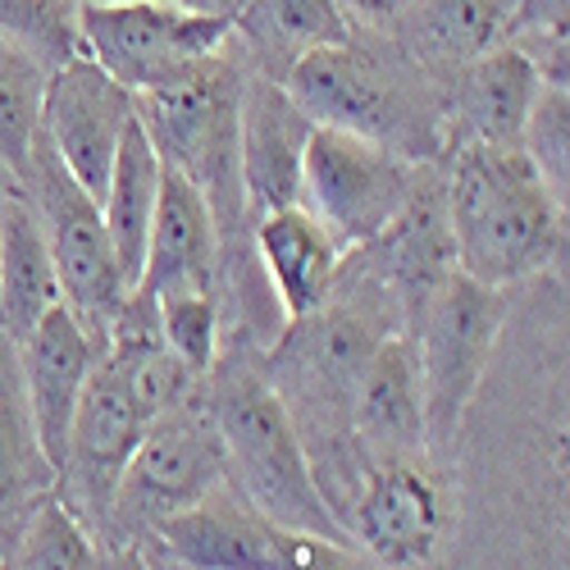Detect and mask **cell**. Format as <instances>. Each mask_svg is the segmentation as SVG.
I'll list each match as a JSON object with an SVG mask.
<instances>
[{"label": "cell", "mask_w": 570, "mask_h": 570, "mask_svg": "<svg viewBox=\"0 0 570 570\" xmlns=\"http://www.w3.org/2000/svg\"><path fill=\"white\" fill-rule=\"evenodd\" d=\"M228 37L243 51L252 73L283 82V73L302 56L320 51V46L347 41L352 28L334 0H247L233 14Z\"/></svg>", "instance_id": "cell-21"}, {"label": "cell", "mask_w": 570, "mask_h": 570, "mask_svg": "<svg viewBox=\"0 0 570 570\" xmlns=\"http://www.w3.org/2000/svg\"><path fill=\"white\" fill-rule=\"evenodd\" d=\"M137 119L132 91L115 82L91 56H73L51 69L41 101V137L65 160V169L101 202L124 128Z\"/></svg>", "instance_id": "cell-12"}, {"label": "cell", "mask_w": 570, "mask_h": 570, "mask_svg": "<svg viewBox=\"0 0 570 570\" xmlns=\"http://www.w3.org/2000/svg\"><path fill=\"white\" fill-rule=\"evenodd\" d=\"M178 6L197 10V14H210V19H228V23H233V14L243 10L247 0H178Z\"/></svg>", "instance_id": "cell-32"}, {"label": "cell", "mask_w": 570, "mask_h": 570, "mask_svg": "<svg viewBox=\"0 0 570 570\" xmlns=\"http://www.w3.org/2000/svg\"><path fill=\"white\" fill-rule=\"evenodd\" d=\"M202 402L215 420L228 456V484L278 525L343 539V520L324 502L297 420L265 374V352L219 343L215 370L202 379Z\"/></svg>", "instance_id": "cell-3"}, {"label": "cell", "mask_w": 570, "mask_h": 570, "mask_svg": "<svg viewBox=\"0 0 570 570\" xmlns=\"http://www.w3.org/2000/svg\"><path fill=\"white\" fill-rule=\"evenodd\" d=\"M160 156L151 147L147 128L137 119L124 128L119 156L110 169V183L101 193V215H106V233L124 274V288L132 293L141 278V261H147V237H151V219H156V202H160Z\"/></svg>", "instance_id": "cell-23"}, {"label": "cell", "mask_w": 570, "mask_h": 570, "mask_svg": "<svg viewBox=\"0 0 570 570\" xmlns=\"http://www.w3.org/2000/svg\"><path fill=\"white\" fill-rule=\"evenodd\" d=\"M352 443L361 461L430 452L424 448V411H420V370L411 334H389L370 347L352 384Z\"/></svg>", "instance_id": "cell-16"}, {"label": "cell", "mask_w": 570, "mask_h": 570, "mask_svg": "<svg viewBox=\"0 0 570 570\" xmlns=\"http://www.w3.org/2000/svg\"><path fill=\"white\" fill-rule=\"evenodd\" d=\"M415 178L420 165L393 156L379 141L315 124L302 156V206L334 233L343 252H356L402 215Z\"/></svg>", "instance_id": "cell-8"}, {"label": "cell", "mask_w": 570, "mask_h": 570, "mask_svg": "<svg viewBox=\"0 0 570 570\" xmlns=\"http://www.w3.org/2000/svg\"><path fill=\"white\" fill-rule=\"evenodd\" d=\"M347 543H356L379 570L430 566L456 525L452 461L434 452L365 461L356 489L338 507Z\"/></svg>", "instance_id": "cell-6"}, {"label": "cell", "mask_w": 570, "mask_h": 570, "mask_svg": "<svg viewBox=\"0 0 570 570\" xmlns=\"http://www.w3.org/2000/svg\"><path fill=\"white\" fill-rule=\"evenodd\" d=\"M311 124L361 132L411 165L443 156V78L402 56L384 32H352L283 73Z\"/></svg>", "instance_id": "cell-2"}, {"label": "cell", "mask_w": 570, "mask_h": 570, "mask_svg": "<svg viewBox=\"0 0 570 570\" xmlns=\"http://www.w3.org/2000/svg\"><path fill=\"white\" fill-rule=\"evenodd\" d=\"M110 548L51 489L0 552V570H106Z\"/></svg>", "instance_id": "cell-24"}, {"label": "cell", "mask_w": 570, "mask_h": 570, "mask_svg": "<svg viewBox=\"0 0 570 570\" xmlns=\"http://www.w3.org/2000/svg\"><path fill=\"white\" fill-rule=\"evenodd\" d=\"M56 465L46 461L23 402L19 347L0 334V552L23 525V515L56 489Z\"/></svg>", "instance_id": "cell-22"}, {"label": "cell", "mask_w": 570, "mask_h": 570, "mask_svg": "<svg viewBox=\"0 0 570 570\" xmlns=\"http://www.w3.org/2000/svg\"><path fill=\"white\" fill-rule=\"evenodd\" d=\"M352 32H389L411 0H334Z\"/></svg>", "instance_id": "cell-30"}, {"label": "cell", "mask_w": 570, "mask_h": 570, "mask_svg": "<svg viewBox=\"0 0 570 570\" xmlns=\"http://www.w3.org/2000/svg\"><path fill=\"white\" fill-rule=\"evenodd\" d=\"M507 320V293L484 288L452 269L439 288L424 297L411 320V347L420 370V411H424V448L452 461L470 402L480 397L498 334Z\"/></svg>", "instance_id": "cell-4"}, {"label": "cell", "mask_w": 570, "mask_h": 570, "mask_svg": "<svg viewBox=\"0 0 570 570\" xmlns=\"http://www.w3.org/2000/svg\"><path fill=\"white\" fill-rule=\"evenodd\" d=\"M311 128L315 124L288 97V87L247 69L243 110H237L247 224L269 210H283V206H302V156H306Z\"/></svg>", "instance_id": "cell-14"}, {"label": "cell", "mask_w": 570, "mask_h": 570, "mask_svg": "<svg viewBox=\"0 0 570 570\" xmlns=\"http://www.w3.org/2000/svg\"><path fill=\"white\" fill-rule=\"evenodd\" d=\"M215 261H219V233L202 187L165 165L147 261H141V278L128 297L151 302L169 288H215Z\"/></svg>", "instance_id": "cell-18"}, {"label": "cell", "mask_w": 570, "mask_h": 570, "mask_svg": "<svg viewBox=\"0 0 570 570\" xmlns=\"http://www.w3.org/2000/svg\"><path fill=\"white\" fill-rule=\"evenodd\" d=\"M19 183L32 193V202L46 219L56 278H60V302L82 324L110 328L128 302V288H124V274H119V261L110 247L101 202L65 169V160L51 151L46 137H37Z\"/></svg>", "instance_id": "cell-9"}, {"label": "cell", "mask_w": 570, "mask_h": 570, "mask_svg": "<svg viewBox=\"0 0 570 570\" xmlns=\"http://www.w3.org/2000/svg\"><path fill=\"white\" fill-rule=\"evenodd\" d=\"M73 6H115V0H73Z\"/></svg>", "instance_id": "cell-33"}, {"label": "cell", "mask_w": 570, "mask_h": 570, "mask_svg": "<svg viewBox=\"0 0 570 570\" xmlns=\"http://www.w3.org/2000/svg\"><path fill=\"white\" fill-rule=\"evenodd\" d=\"M110 347V328L82 324L65 302H56L37 320V328L19 343V379H23V402L32 415L37 443L46 452V461L65 465V448H69V424L73 411L82 402V389L91 370H97L101 352Z\"/></svg>", "instance_id": "cell-13"}, {"label": "cell", "mask_w": 570, "mask_h": 570, "mask_svg": "<svg viewBox=\"0 0 570 570\" xmlns=\"http://www.w3.org/2000/svg\"><path fill=\"white\" fill-rule=\"evenodd\" d=\"M56 302L60 278L46 219L28 187L10 178L0 197V334L19 347Z\"/></svg>", "instance_id": "cell-19"}, {"label": "cell", "mask_w": 570, "mask_h": 570, "mask_svg": "<svg viewBox=\"0 0 570 570\" xmlns=\"http://www.w3.org/2000/svg\"><path fill=\"white\" fill-rule=\"evenodd\" d=\"M228 19H210L178 0H115V6H78L82 56L97 60L132 97L160 87L215 56L228 41Z\"/></svg>", "instance_id": "cell-10"}, {"label": "cell", "mask_w": 570, "mask_h": 570, "mask_svg": "<svg viewBox=\"0 0 570 570\" xmlns=\"http://www.w3.org/2000/svg\"><path fill=\"white\" fill-rule=\"evenodd\" d=\"M0 37L23 46L46 69L82 56L73 0H0Z\"/></svg>", "instance_id": "cell-27"}, {"label": "cell", "mask_w": 570, "mask_h": 570, "mask_svg": "<svg viewBox=\"0 0 570 570\" xmlns=\"http://www.w3.org/2000/svg\"><path fill=\"white\" fill-rule=\"evenodd\" d=\"M106 570H178V566H174L165 552H160V561H156L151 539H141V543H115Z\"/></svg>", "instance_id": "cell-31"}, {"label": "cell", "mask_w": 570, "mask_h": 570, "mask_svg": "<svg viewBox=\"0 0 570 570\" xmlns=\"http://www.w3.org/2000/svg\"><path fill=\"white\" fill-rule=\"evenodd\" d=\"M515 147L530 156L539 178L566 202L570 197V87H539Z\"/></svg>", "instance_id": "cell-29"}, {"label": "cell", "mask_w": 570, "mask_h": 570, "mask_svg": "<svg viewBox=\"0 0 570 570\" xmlns=\"http://www.w3.org/2000/svg\"><path fill=\"white\" fill-rule=\"evenodd\" d=\"M456 269L484 288H515L566 261V202L520 147L461 141L439 156Z\"/></svg>", "instance_id": "cell-1"}, {"label": "cell", "mask_w": 570, "mask_h": 570, "mask_svg": "<svg viewBox=\"0 0 570 570\" xmlns=\"http://www.w3.org/2000/svg\"><path fill=\"white\" fill-rule=\"evenodd\" d=\"M151 543L178 570H379L356 543L278 525L233 484L169 515Z\"/></svg>", "instance_id": "cell-5"}, {"label": "cell", "mask_w": 570, "mask_h": 570, "mask_svg": "<svg viewBox=\"0 0 570 570\" xmlns=\"http://www.w3.org/2000/svg\"><path fill=\"white\" fill-rule=\"evenodd\" d=\"M511 14L515 0H411L384 37L415 65L448 78L465 60L502 46Z\"/></svg>", "instance_id": "cell-20"}, {"label": "cell", "mask_w": 570, "mask_h": 570, "mask_svg": "<svg viewBox=\"0 0 570 570\" xmlns=\"http://www.w3.org/2000/svg\"><path fill=\"white\" fill-rule=\"evenodd\" d=\"M6 187H10V174H6V169H0V197H6Z\"/></svg>", "instance_id": "cell-34"}, {"label": "cell", "mask_w": 570, "mask_h": 570, "mask_svg": "<svg viewBox=\"0 0 570 570\" xmlns=\"http://www.w3.org/2000/svg\"><path fill=\"white\" fill-rule=\"evenodd\" d=\"M224 484H228L224 439L197 393L193 402L156 415L141 443L132 448L110 507V548L151 539L156 525L206 502Z\"/></svg>", "instance_id": "cell-7"}, {"label": "cell", "mask_w": 570, "mask_h": 570, "mask_svg": "<svg viewBox=\"0 0 570 570\" xmlns=\"http://www.w3.org/2000/svg\"><path fill=\"white\" fill-rule=\"evenodd\" d=\"M252 247L269 278V293L283 311V324H297L315 315L338 288V274L347 252L334 243L306 206H283L252 219Z\"/></svg>", "instance_id": "cell-17"}, {"label": "cell", "mask_w": 570, "mask_h": 570, "mask_svg": "<svg viewBox=\"0 0 570 570\" xmlns=\"http://www.w3.org/2000/svg\"><path fill=\"white\" fill-rule=\"evenodd\" d=\"M141 302V297H137ZM156 311V328L165 347L193 370L197 379H206L219 361V343H224V328H219V297L215 288H169L160 297L147 302Z\"/></svg>", "instance_id": "cell-26"}, {"label": "cell", "mask_w": 570, "mask_h": 570, "mask_svg": "<svg viewBox=\"0 0 570 570\" xmlns=\"http://www.w3.org/2000/svg\"><path fill=\"white\" fill-rule=\"evenodd\" d=\"M539 87L543 82L530 60L511 46H493V51L452 69L443 78V151L461 147V141L515 147Z\"/></svg>", "instance_id": "cell-15"}, {"label": "cell", "mask_w": 570, "mask_h": 570, "mask_svg": "<svg viewBox=\"0 0 570 570\" xmlns=\"http://www.w3.org/2000/svg\"><path fill=\"white\" fill-rule=\"evenodd\" d=\"M147 424H151V415L132 397L119 352L106 347L82 389L78 411H73L65 465L56 480V493L106 548H110V507H115L119 474H124L132 448L141 443V434H147Z\"/></svg>", "instance_id": "cell-11"}, {"label": "cell", "mask_w": 570, "mask_h": 570, "mask_svg": "<svg viewBox=\"0 0 570 570\" xmlns=\"http://www.w3.org/2000/svg\"><path fill=\"white\" fill-rule=\"evenodd\" d=\"M46 69L23 46L0 37V169L14 183L28 169V156L41 137V101H46Z\"/></svg>", "instance_id": "cell-25"}, {"label": "cell", "mask_w": 570, "mask_h": 570, "mask_svg": "<svg viewBox=\"0 0 570 570\" xmlns=\"http://www.w3.org/2000/svg\"><path fill=\"white\" fill-rule=\"evenodd\" d=\"M570 0H515V14L507 28L511 51L530 60L543 87H570V41H566Z\"/></svg>", "instance_id": "cell-28"}]
</instances>
